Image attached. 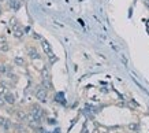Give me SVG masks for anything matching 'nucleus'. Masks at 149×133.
I'll use <instances>...</instances> for the list:
<instances>
[{"instance_id": "1", "label": "nucleus", "mask_w": 149, "mask_h": 133, "mask_svg": "<svg viewBox=\"0 0 149 133\" xmlns=\"http://www.w3.org/2000/svg\"><path fill=\"white\" fill-rule=\"evenodd\" d=\"M47 96H48V93H47L45 89H38L36 92V97L40 102H47Z\"/></svg>"}, {"instance_id": "2", "label": "nucleus", "mask_w": 149, "mask_h": 133, "mask_svg": "<svg viewBox=\"0 0 149 133\" xmlns=\"http://www.w3.org/2000/svg\"><path fill=\"white\" fill-rule=\"evenodd\" d=\"M27 52H29V56H30L32 59H40V55H38V52H37L36 48L29 47V48H27Z\"/></svg>"}, {"instance_id": "3", "label": "nucleus", "mask_w": 149, "mask_h": 133, "mask_svg": "<svg viewBox=\"0 0 149 133\" xmlns=\"http://www.w3.org/2000/svg\"><path fill=\"white\" fill-rule=\"evenodd\" d=\"M41 46H42V48H44V51H45V54L48 56H51L52 59H54V56H52V48H51V46L48 44L47 41H42L41 43Z\"/></svg>"}, {"instance_id": "4", "label": "nucleus", "mask_w": 149, "mask_h": 133, "mask_svg": "<svg viewBox=\"0 0 149 133\" xmlns=\"http://www.w3.org/2000/svg\"><path fill=\"white\" fill-rule=\"evenodd\" d=\"M4 100L6 103H8V104H14L15 103V96H14L13 93H4Z\"/></svg>"}, {"instance_id": "5", "label": "nucleus", "mask_w": 149, "mask_h": 133, "mask_svg": "<svg viewBox=\"0 0 149 133\" xmlns=\"http://www.w3.org/2000/svg\"><path fill=\"white\" fill-rule=\"evenodd\" d=\"M0 125H1V128L4 130H8L11 128V124H10V121L7 118H0Z\"/></svg>"}, {"instance_id": "6", "label": "nucleus", "mask_w": 149, "mask_h": 133, "mask_svg": "<svg viewBox=\"0 0 149 133\" xmlns=\"http://www.w3.org/2000/svg\"><path fill=\"white\" fill-rule=\"evenodd\" d=\"M14 63L17 64V66H23L25 64V59H23L22 56H15L14 58Z\"/></svg>"}, {"instance_id": "7", "label": "nucleus", "mask_w": 149, "mask_h": 133, "mask_svg": "<svg viewBox=\"0 0 149 133\" xmlns=\"http://www.w3.org/2000/svg\"><path fill=\"white\" fill-rule=\"evenodd\" d=\"M14 36L17 37V38H21V37L23 36V30L22 29H15V30H14Z\"/></svg>"}, {"instance_id": "8", "label": "nucleus", "mask_w": 149, "mask_h": 133, "mask_svg": "<svg viewBox=\"0 0 149 133\" xmlns=\"http://www.w3.org/2000/svg\"><path fill=\"white\" fill-rule=\"evenodd\" d=\"M18 118L21 119V121H23V119H26V114H25V113H18Z\"/></svg>"}, {"instance_id": "9", "label": "nucleus", "mask_w": 149, "mask_h": 133, "mask_svg": "<svg viewBox=\"0 0 149 133\" xmlns=\"http://www.w3.org/2000/svg\"><path fill=\"white\" fill-rule=\"evenodd\" d=\"M0 44H7V38H6V36H0Z\"/></svg>"}, {"instance_id": "10", "label": "nucleus", "mask_w": 149, "mask_h": 133, "mask_svg": "<svg viewBox=\"0 0 149 133\" xmlns=\"http://www.w3.org/2000/svg\"><path fill=\"white\" fill-rule=\"evenodd\" d=\"M8 50V46L7 44H3V47H1V51H7Z\"/></svg>"}, {"instance_id": "11", "label": "nucleus", "mask_w": 149, "mask_h": 133, "mask_svg": "<svg viewBox=\"0 0 149 133\" xmlns=\"http://www.w3.org/2000/svg\"><path fill=\"white\" fill-rule=\"evenodd\" d=\"M4 99H1V96H0V106H3V104H4Z\"/></svg>"}, {"instance_id": "12", "label": "nucleus", "mask_w": 149, "mask_h": 133, "mask_svg": "<svg viewBox=\"0 0 149 133\" xmlns=\"http://www.w3.org/2000/svg\"><path fill=\"white\" fill-rule=\"evenodd\" d=\"M0 15H1V8H0Z\"/></svg>"}, {"instance_id": "13", "label": "nucleus", "mask_w": 149, "mask_h": 133, "mask_svg": "<svg viewBox=\"0 0 149 133\" xmlns=\"http://www.w3.org/2000/svg\"><path fill=\"white\" fill-rule=\"evenodd\" d=\"M0 1H3V0H0Z\"/></svg>"}]
</instances>
